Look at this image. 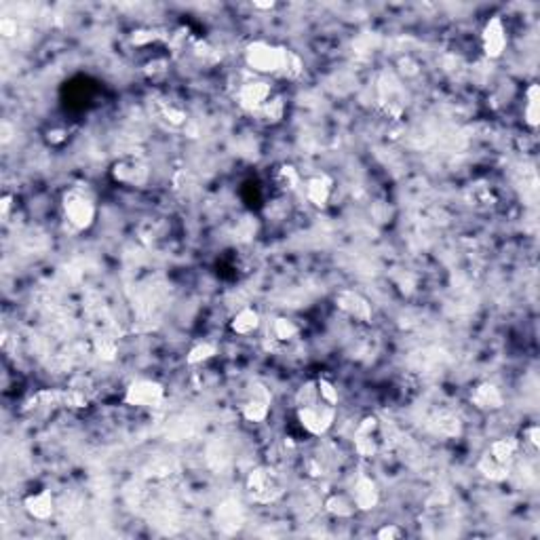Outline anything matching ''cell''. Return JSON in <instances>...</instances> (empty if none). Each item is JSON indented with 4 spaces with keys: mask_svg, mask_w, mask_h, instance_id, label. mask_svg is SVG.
<instances>
[{
    "mask_svg": "<svg viewBox=\"0 0 540 540\" xmlns=\"http://www.w3.org/2000/svg\"><path fill=\"white\" fill-rule=\"evenodd\" d=\"M62 210H64L66 222L74 230H87L95 220V203H93L91 194H87L80 188H72L66 192Z\"/></svg>",
    "mask_w": 540,
    "mask_h": 540,
    "instance_id": "6da1fadb",
    "label": "cell"
},
{
    "mask_svg": "<svg viewBox=\"0 0 540 540\" xmlns=\"http://www.w3.org/2000/svg\"><path fill=\"white\" fill-rule=\"evenodd\" d=\"M285 47L270 45L266 40H254L245 47V62L254 72L260 74H279L283 64Z\"/></svg>",
    "mask_w": 540,
    "mask_h": 540,
    "instance_id": "7a4b0ae2",
    "label": "cell"
},
{
    "mask_svg": "<svg viewBox=\"0 0 540 540\" xmlns=\"http://www.w3.org/2000/svg\"><path fill=\"white\" fill-rule=\"evenodd\" d=\"M296 411H298V420H300L302 429L315 437L325 435L336 420V405L327 403L325 399H319L304 407H296Z\"/></svg>",
    "mask_w": 540,
    "mask_h": 540,
    "instance_id": "3957f363",
    "label": "cell"
},
{
    "mask_svg": "<svg viewBox=\"0 0 540 540\" xmlns=\"http://www.w3.org/2000/svg\"><path fill=\"white\" fill-rule=\"evenodd\" d=\"M247 492L256 503H274L283 487L272 469H256L247 477Z\"/></svg>",
    "mask_w": 540,
    "mask_h": 540,
    "instance_id": "277c9868",
    "label": "cell"
},
{
    "mask_svg": "<svg viewBox=\"0 0 540 540\" xmlns=\"http://www.w3.org/2000/svg\"><path fill=\"white\" fill-rule=\"evenodd\" d=\"M165 399V389L156 380H136L124 391V403L133 407H158Z\"/></svg>",
    "mask_w": 540,
    "mask_h": 540,
    "instance_id": "5b68a950",
    "label": "cell"
},
{
    "mask_svg": "<svg viewBox=\"0 0 540 540\" xmlns=\"http://www.w3.org/2000/svg\"><path fill=\"white\" fill-rule=\"evenodd\" d=\"M270 93L272 91H270V85L266 80H247L239 87L236 100H239V106L243 110L256 114L270 100Z\"/></svg>",
    "mask_w": 540,
    "mask_h": 540,
    "instance_id": "8992f818",
    "label": "cell"
},
{
    "mask_svg": "<svg viewBox=\"0 0 540 540\" xmlns=\"http://www.w3.org/2000/svg\"><path fill=\"white\" fill-rule=\"evenodd\" d=\"M507 43H509V38H507V30H505L503 19H501V17H492V19L485 24L483 32H481V47H483V53H485L487 57H492V59L501 57V55L505 53V49H507Z\"/></svg>",
    "mask_w": 540,
    "mask_h": 540,
    "instance_id": "52a82bcc",
    "label": "cell"
},
{
    "mask_svg": "<svg viewBox=\"0 0 540 540\" xmlns=\"http://www.w3.org/2000/svg\"><path fill=\"white\" fill-rule=\"evenodd\" d=\"M268 411H270V393L264 387H260V384L252 387L249 399L241 407L243 418L249 420V422H264L266 416H268Z\"/></svg>",
    "mask_w": 540,
    "mask_h": 540,
    "instance_id": "ba28073f",
    "label": "cell"
},
{
    "mask_svg": "<svg viewBox=\"0 0 540 540\" xmlns=\"http://www.w3.org/2000/svg\"><path fill=\"white\" fill-rule=\"evenodd\" d=\"M336 304L340 310H344L348 317H353L355 321H361V323H369L371 321V306L367 304V300L357 294V292H351V289H344V292H340L336 296Z\"/></svg>",
    "mask_w": 540,
    "mask_h": 540,
    "instance_id": "9c48e42d",
    "label": "cell"
},
{
    "mask_svg": "<svg viewBox=\"0 0 540 540\" xmlns=\"http://www.w3.org/2000/svg\"><path fill=\"white\" fill-rule=\"evenodd\" d=\"M353 501L357 511H371L380 503V490L371 477H359L353 487Z\"/></svg>",
    "mask_w": 540,
    "mask_h": 540,
    "instance_id": "30bf717a",
    "label": "cell"
},
{
    "mask_svg": "<svg viewBox=\"0 0 540 540\" xmlns=\"http://www.w3.org/2000/svg\"><path fill=\"white\" fill-rule=\"evenodd\" d=\"M24 509L30 517H34L38 521H47L55 511V501H53L51 492L43 490V492L30 494L24 501Z\"/></svg>",
    "mask_w": 540,
    "mask_h": 540,
    "instance_id": "8fae6325",
    "label": "cell"
},
{
    "mask_svg": "<svg viewBox=\"0 0 540 540\" xmlns=\"http://www.w3.org/2000/svg\"><path fill=\"white\" fill-rule=\"evenodd\" d=\"M112 178L116 182H122V184L140 186L148 178V169H146V165L140 162V160H120V162L114 165Z\"/></svg>",
    "mask_w": 540,
    "mask_h": 540,
    "instance_id": "7c38bea8",
    "label": "cell"
},
{
    "mask_svg": "<svg viewBox=\"0 0 540 540\" xmlns=\"http://www.w3.org/2000/svg\"><path fill=\"white\" fill-rule=\"evenodd\" d=\"M471 401H473V405L479 407V409H501L505 399H503L501 389H496V387L490 384V382H483V384H479L477 389H473Z\"/></svg>",
    "mask_w": 540,
    "mask_h": 540,
    "instance_id": "4fadbf2b",
    "label": "cell"
},
{
    "mask_svg": "<svg viewBox=\"0 0 540 540\" xmlns=\"http://www.w3.org/2000/svg\"><path fill=\"white\" fill-rule=\"evenodd\" d=\"M331 196V180L327 176H315L306 182V198L315 205V207H323L329 203Z\"/></svg>",
    "mask_w": 540,
    "mask_h": 540,
    "instance_id": "5bb4252c",
    "label": "cell"
},
{
    "mask_svg": "<svg viewBox=\"0 0 540 540\" xmlns=\"http://www.w3.org/2000/svg\"><path fill=\"white\" fill-rule=\"evenodd\" d=\"M258 325H260V315H258L256 308H243L230 321V329L234 331V334H239V336L254 334V331L258 329Z\"/></svg>",
    "mask_w": 540,
    "mask_h": 540,
    "instance_id": "9a60e30c",
    "label": "cell"
},
{
    "mask_svg": "<svg viewBox=\"0 0 540 540\" xmlns=\"http://www.w3.org/2000/svg\"><path fill=\"white\" fill-rule=\"evenodd\" d=\"M479 473L490 479V481H505L509 475H511V465H505V463H498L496 458H492V456L485 451L481 456V460L477 465Z\"/></svg>",
    "mask_w": 540,
    "mask_h": 540,
    "instance_id": "2e32d148",
    "label": "cell"
},
{
    "mask_svg": "<svg viewBox=\"0 0 540 540\" xmlns=\"http://www.w3.org/2000/svg\"><path fill=\"white\" fill-rule=\"evenodd\" d=\"M519 449V441L513 439V437H505V439H498L490 445L487 454L492 456V458H496L498 463H505V465H511L515 454Z\"/></svg>",
    "mask_w": 540,
    "mask_h": 540,
    "instance_id": "e0dca14e",
    "label": "cell"
},
{
    "mask_svg": "<svg viewBox=\"0 0 540 540\" xmlns=\"http://www.w3.org/2000/svg\"><path fill=\"white\" fill-rule=\"evenodd\" d=\"M325 511L334 517H351L357 513L353 496H344V494H334L325 501Z\"/></svg>",
    "mask_w": 540,
    "mask_h": 540,
    "instance_id": "ac0fdd59",
    "label": "cell"
},
{
    "mask_svg": "<svg viewBox=\"0 0 540 540\" xmlns=\"http://www.w3.org/2000/svg\"><path fill=\"white\" fill-rule=\"evenodd\" d=\"M525 110H523V118L528 122V127L536 129L540 124V87L538 85H530L525 91Z\"/></svg>",
    "mask_w": 540,
    "mask_h": 540,
    "instance_id": "d6986e66",
    "label": "cell"
},
{
    "mask_svg": "<svg viewBox=\"0 0 540 540\" xmlns=\"http://www.w3.org/2000/svg\"><path fill=\"white\" fill-rule=\"evenodd\" d=\"M272 180H274L277 188L289 192V190H294L300 184V174H298L296 167H292V165H281V167L274 171Z\"/></svg>",
    "mask_w": 540,
    "mask_h": 540,
    "instance_id": "ffe728a7",
    "label": "cell"
},
{
    "mask_svg": "<svg viewBox=\"0 0 540 540\" xmlns=\"http://www.w3.org/2000/svg\"><path fill=\"white\" fill-rule=\"evenodd\" d=\"M298 334H300V327H298L292 319H285V317L274 319V323H272V336H274L277 342H289V340H294Z\"/></svg>",
    "mask_w": 540,
    "mask_h": 540,
    "instance_id": "44dd1931",
    "label": "cell"
},
{
    "mask_svg": "<svg viewBox=\"0 0 540 540\" xmlns=\"http://www.w3.org/2000/svg\"><path fill=\"white\" fill-rule=\"evenodd\" d=\"M216 353H218L216 344H212V342H198V344H194V346L188 351L186 363H188V365H201V363H205V361H210L212 357H216Z\"/></svg>",
    "mask_w": 540,
    "mask_h": 540,
    "instance_id": "7402d4cb",
    "label": "cell"
},
{
    "mask_svg": "<svg viewBox=\"0 0 540 540\" xmlns=\"http://www.w3.org/2000/svg\"><path fill=\"white\" fill-rule=\"evenodd\" d=\"M283 112H285V104L281 97H270L256 114L264 120V122H279L283 118Z\"/></svg>",
    "mask_w": 540,
    "mask_h": 540,
    "instance_id": "603a6c76",
    "label": "cell"
},
{
    "mask_svg": "<svg viewBox=\"0 0 540 540\" xmlns=\"http://www.w3.org/2000/svg\"><path fill=\"white\" fill-rule=\"evenodd\" d=\"M302 59L294 53V51H289V49H285L283 51V64H281V76H285V78H298L300 74H302Z\"/></svg>",
    "mask_w": 540,
    "mask_h": 540,
    "instance_id": "cb8c5ba5",
    "label": "cell"
},
{
    "mask_svg": "<svg viewBox=\"0 0 540 540\" xmlns=\"http://www.w3.org/2000/svg\"><path fill=\"white\" fill-rule=\"evenodd\" d=\"M355 451L359 456H363V458H371V456H376L378 451V439L376 435H361V433H355Z\"/></svg>",
    "mask_w": 540,
    "mask_h": 540,
    "instance_id": "d4e9b609",
    "label": "cell"
},
{
    "mask_svg": "<svg viewBox=\"0 0 540 540\" xmlns=\"http://www.w3.org/2000/svg\"><path fill=\"white\" fill-rule=\"evenodd\" d=\"M435 431L443 437H454L460 433V420L451 416V413H439L437 422H435Z\"/></svg>",
    "mask_w": 540,
    "mask_h": 540,
    "instance_id": "484cf974",
    "label": "cell"
},
{
    "mask_svg": "<svg viewBox=\"0 0 540 540\" xmlns=\"http://www.w3.org/2000/svg\"><path fill=\"white\" fill-rule=\"evenodd\" d=\"M317 384H319V395H321V399H325V401L331 403V405H338V389H336L334 384H331L327 378H319Z\"/></svg>",
    "mask_w": 540,
    "mask_h": 540,
    "instance_id": "4316f807",
    "label": "cell"
},
{
    "mask_svg": "<svg viewBox=\"0 0 540 540\" xmlns=\"http://www.w3.org/2000/svg\"><path fill=\"white\" fill-rule=\"evenodd\" d=\"M95 348H97V355H100L102 359H106V361H112L114 355H116V344H114L110 338H102V340H97Z\"/></svg>",
    "mask_w": 540,
    "mask_h": 540,
    "instance_id": "83f0119b",
    "label": "cell"
},
{
    "mask_svg": "<svg viewBox=\"0 0 540 540\" xmlns=\"http://www.w3.org/2000/svg\"><path fill=\"white\" fill-rule=\"evenodd\" d=\"M376 536L382 538V540H397V538L403 536V530H401L399 525H395V523H387L384 528H380V530L376 532Z\"/></svg>",
    "mask_w": 540,
    "mask_h": 540,
    "instance_id": "f1b7e54d",
    "label": "cell"
},
{
    "mask_svg": "<svg viewBox=\"0 0 540 540\" xmlns=\"http://www.w3.org/2000/svg\"><path fill=\"white\" fill-rule=\"evenodd\" d=\"M0 34H3V36H7V38L15 36V34H17V21H15V19H11V17L0 19Z\"/></svg>",
    "mask_w": 540,
    "mask_h": 540,
    "instance_id": "f546056e",
    "label": "cell"
},
{
    "mask_svg": "<svg viewBox=\"0 0 540 540\" xmlns=\"http://www.w3.org/2000/svg\"><path fill=\"white\" fill-rule=\"evenodd\" d=\"M154 38H156L154 32H133L131 43H133V45H146V43H152Z\"/></svg>",
    "mask_w": 540,
    "mask_h": 540,
    "instance_id": "4dcf8cb0",
    "label": "cell"
},
{
    "mask_svg": "<svg viewBox=\"0 0 540 540\" xmlns=\"http://www.w3.org/2000/svg\"><path fill=\"white\" fill-rule=\"evenodd\" d=\"M525 437H528V443L536 449L540 445V429L536 425H532L528 431H525Z\"/></svg>",
    "mask_w": 540,
    "mask_h": 540,
    "instance_id": "1f68e13d",
    "label": "cell"
},
{
    "mask_svg": "<svg viewBox=\"0 0 540 540\" xmlns=\"http://www.w3.org/2000/svg\"><path fill=\"white\" fill-rule=\"evenodd\" d=\"M306 471H308V475H313V477L325 475V467L321 465V460H308V463H306Z\"/></svg>",
    "mask_w": 540,
    "mask_h": 540,
    "instance_id": "d6a6232c",
    "label": "cell"
},
{
    "mask_svg": "<svg viewBox=\"0 0 540 540\" xmlns=\"http://www.w3.org/2000/svg\"><path fill=\"white\" fill-rule=\"evenodd\" d=\"M11 196L9 194H5L3 196V201H0V212H3V218H7L9 216V210H11Z\"/></svg>",
    "mask_w": 540,
    "mask_h": 540,
    "instance_id": "836d02e7",
    "label": "cell"
},
{
    "mask_svg": "<svg viewBox=\"0 0 540 540\" xmlns=\"http://www.w3.org/2000/svg\"><path fill=\"white\" fill-rule=\"evenodd\" d=\"M254 7L260 9V11H270L274 7V3H254Z\"/></svg>",
    "mask_w": 540,
    "mask_h": 540,
    "instance_id": "e575fe53",
    "label": "cell"
}]
</instances>
